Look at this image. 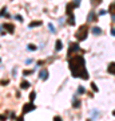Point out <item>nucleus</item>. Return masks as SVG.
Segmentation results:
<instances>
[{"label": "nucleus", "mask_w": 115, "mask_h": 121, "mask_svg": "<svg viewBox=\"0 0 115 121\" xmlns=\"http://www.w3.org/2000/svg\"><path fill=\"white\" fill-rule=\"evenodd\" d=\"M27 48H28V50H31V51H35V50H36V46H34V44H28V46H27Z\"/></svg>", "instance_id": "20"}, {"label": "nucleus", "mask_w": 115, "mask_h": 121, "mask_svg": "<svg viewBox=\"0 0 115 121\" xmlns=\"http://www.w3.org/2000/svg\"><path fill=\"white\" fill-rule=\"evenodd\" d=\"M30 86H31V83L28 82V81H26V79H24V81H21V82H20V87L23 89V90H26V89H28Z\"/></svg>", "instance_id": "10"}, {"label": "nucleus", "mask_w": 115, "mask_h": 121, "mask_svg": "<svg viewBox=\"0 0 115 121\" xmlns=\"http://www.w3.org/2000/svg\"><path fill=\"white\" fill-rule=\"evenodd\" d=\"M108 12L112 15V16H115V1H112L110 4V8H108Z\"/></svg>", "instance_id": "13"}, {"label": "nucleus", "mask_w": 115, "mask_h": 121, "mask_svg": "<svg viewBox=\"0 0 115 121\" xmlns=\"http://www.w3.org/2000/svg\"><path fill=\"white\" fill-rule=\"evenodd\" d=\"M39 26H42V20H35V22L28 24V28H35V27H39Z\"/></svg>", "instance_id": "9"}, {"label": "nucleus", "mask_w": 115, "mask_h": 121, "mask_svg": "<svg viewBox=\"0 0 115 121\" xmlns=\"http://www.w3.org/2000/svg\"><path fill=\"white\" fill-rule=\"evenodd\" d=\"M31 62H32V59H27V60H26V63H27V65H30Z\"/></svg>", "instance_id": "29"}, {"label": "nucleus", "mask_w": 115, "mask_h": 121, "mask_svg": "<svg viewBox=\"0 0 115 121\" xmlns=\"http://www.w3.org/2000/svg\"><path fill=\"white\" fill-rule=\"evenodd\" d=\"M5 11H7V7H3V8H1V11H0V17L5 15Z\"/></svg>", "instance_id": "22"}, {"label": "nucleus", "mask_w": 115, "mask_h": 121, "mask_svg": "<svg viewBox=\"0 0 115 121\" xmlns=\"http://www.w3.org/2000/svg\"><path fill=\"white\" fill-rule=\"evenodd\" d=\"M106 13H107L106 9H100V11L98 12V15H99V16H103V15H106Z\"/></svg>", "instance_id": "23"}, {"label": "nucleus", "mask_w": 115, "mask_h": 121, "mask_svg": "<svg viewBox=\"0 0 115 121\" xmlns=\"http://www.w3.org/2000/svg\"><path fill=\"white\" fill-rule=\"evenodd\" d=\"M75 51H78V52H84V51L80 48V46L76 43V42H72V43H70V48H68V56L74 55V54H75Z\"/></svg>", "instance_id": "3"}, {"label": "nucleus", "mask_w": 115, "mask_h": 121, "mask_svg": "<svg viewBox=\"0 0 115 121\" xmlns=\"http://www.w3.org/2000/svg\"><path fill=\"white\" fill-rule=\"evenodd\" d=\"M80 105H82L80 99H79V98H76V97H75V98H74V101H72V106H74V108H79Z\"/></svg>", "instance_id": "12"}, {"label": "nucleus", "mask_w": 115, "mask_h": 121, "mask_svg": "<svg viewBox=\"0 0 115 121\" xmlns=\"http://www.w3.org/2000/svg\"><path fill=\"white\" fill-rule=\"evenodd\" d=\"M87 34H88V24H83L78 28V31L75 32V38L82 42V40H86L87 39Z\"/></svg>", "instance_id": "2"}, {"label": "nucleus", "mask_w": 115, "mask_h": 121, "mask_svg": "<svg viewBox=\"0 0 115 121\" xmlns=\"http://www.w3.org/2000/svg\"><path fill=\"white\" fill-rule=\"evenodd\" d=\"M107 73L108 74H115V62H111L108 67H107Z\"/></svg>", "instance_id": "8"}, {"label": "nucleus", "mask_w": 115, "mask_h": 121, "mask_svg": "<svg viewBox=\"0 0 115 121\" xmlns=\"http://www.w3.org/2000/svg\"><path fill=\"white\" fill-rule=\"evenodd\" d=\"M35 98H36V93L35 91H31L30 93V102H34Z\"/></svg>", "instance_id": "17"}, {"label": "nucleus", "mask_w": 115, "mask_h": 121, "mask_svg": "<svg viewBox=\"0 0 115 121\" xmlns=\"http://www.w3.org/2000/svg\"><path fill=\"white\" fill-rule=\"evenodd\" d=\"M102 1L103 0H91V5H92V7H98Z\"/></svg>", "instance_id": "16"}, {"label": "nucleus", "mask_w": 115, "mask_h": 121, "mask_svg": "<svg viewBox=\"0 0 115 121\" xmlns=\"http://www.w3.org/2000/svg\"><path fill=\"white\" fill-rule=\"evenodd\" d=\"M112 116H115V110H114V112H112Z\"/></svg>", "instance_id": "30"}, {"label": "nucleus", "mask_w": 115, "mask_h": 121, "mask_svg": "<svg viewBox=\"0 0 115 121\" xmlns=\"http://www.w3.org/2000/svg\"><path fill=\"white\" fill-rule=\"evenodd\" d=\"M54 120H55V121H60V120H62V118H60L59 116H55V117H54Z\"/></svg>", "instance_id": "28"}, {"label": "nucleus", "mask_w": 115, "mask_h": 121, "mask_svg": "<svg viewBox=\"0 0 115 121\" xmlns=\"http://www.w3.org/2000/svg\"><path fill=\"white\" fill-rule=\"evenodd\" d=\"M15 17H16L17 20H20V22H21V20H23V17H21L20 15H16V16H15Z\"/></svg>", "instance_id": "26"}, {"label": "nucleus", "mask_w": 115, "mask_h": 121, "mask_svg": "<svg viewBox=\"0 0 115 121\" xmlns=\"http://www.w3.org/2000/svg\"><path fill=\"white\" fill-rule=\"evenodd\" d=\"M72 4L75 5V8H78V7L80 5V0H74V1H72Z\"/></svg>", "instance_id": "21"}, {"label": "nucleus", "mask_w": 115, "mask_h": 121, "mask_svg": "<svg viewBox=\"0 0 115 121\" xmlns=\"http://www.w3.org/2000/svg\"><path fill=\"white\" fill-rule=\"evenodd\" d=\"M91 87L94 89V91H99V89H98V87H96V85H95L94 82H91Z\"/></svg>", "instance_id": "25"}, {"label": "nucleus", "mask_w": 115, "mask_h": 121, "mask_svg": "<svg viewBox=\"0 0 115 121\" xmlns=\"http://www.w3.org/2000/svg\"><path fill=\"white\" fill-rule=\"evenodd\" d=\"M62 48H63V43H62V40H59V39H58V40H56V46H55V50H56V51H60Z\"/></svg>", "instance_id": "15"}, {"label": "nucleus", "mask_w": 115, "mask_h": 121, "mask_svg": "<svg viewBox=\"0 0 115 121\" xmlns=\"http://www.w3.org/2000/svg\"><path fill=\"white\" fill-rule=\"evenodd\" d=\"M96 19H98V16L95 15V12H90L88 17H87V20H88V23L91 22V20H94V22H96Z\"/></svg>", "instance_id": "11"}, {"label": "nucleus", "mask_w": 115, "mask_h": 121, "mask_svg": "<svg viewBox=\"0 0 115 121\" xmlns=\"http://www.w3.org/2000/svg\"><path fill=\"white\" fill-rule=\"evenodd\" d=\"M68 66L74 78L88 79V71L86 69V60L83 55H71L68 59Z\"/></svg>", "instance_id": "1"}, {"label": "nucleus", "mask_w": 115, "mask_h": 121, "mask_svg": "<svg viewBox=\"0 0 115 121\" xmlns=\"http://www.w3.org/2000/svg\"><path fill=\"white\" fill-rule=\"evenodd\" d=\"M36 109V106L34 105V102H30V104H26L24 106H23V112H21V116H20V120H23V117L26 116L27 113L32 112V110H35Z\"/></svg>", "instance_id": "4"}, {"label": "nucleus", "mask_w": 115, "mask_h": 121, "mask_svg": "<svg viewBox=\"0 0 115 121\" xmlns=\"http://www.w3.org/2000/svg\"><path fill=\"white\" fill-rule=\"evenodd\" d=\"M92 34L94 35H100L102 34V28H100V27H92Z\"/></svg>", "instance_id": "14"}, {"label": "nucleus", "mask_w": 115, "mask_h": 121, "mask_svg": "<svg viewBox=\"0 0 115 121\" xmlns=\"http://www.w3.org/2000/svg\"><path fill=\"white\" fill-rule=\"evenodd\" d=\"M3 27L8 31V34H13V32H15V26H13V24H11V23H4V24H3Z\"/></svg>", "instance_id": "6"}, {"label": "nucleus", "mask_w": 115, "mask_h": 121, "mask_svg": "<svg viewBox=\"0 0 115 121\" xmlns=\"http://www.w3.org/2000/svg\"><path fill=\"white\" fill-rule=\"evenodd\" d=\"M39 78H40L42 81H46V79L48 78V70L47 69L40 70V71H39Z\"/></svg>", "instance_id": "5"}, {"label": "nucleus", "mask_w": 115, "mask_h": 121, "mask_svg": "<svg viewBox=\"0 0 115 121\" xmlns=\"http://www.w3.org/2000/svg\"><path fill=\"white\" fill-rule=\"evenodd\" d=\"M48 28H50V31H51L52 34L55 32V27H54V24H52V23H48Z\"/></svg>", "instance_id": "19"}, {"label": "nucleus", "mask_w": 115, "mask_h": 121, "mask_svg": "<svg viewBox=\"0 0 115 121\" xmlns=\"http://www.w3.org/2000/svg\"><path fill=\"white\" fill-rule=\"evenodd\" d=\"M30 74H32V70H24L23 71V75H30Z\"/></svg>", "instance_id": "24"}, {"label": "nucleus", "mask_w": 115, "mask_h": 121, "mask_svg": "<svg viewBox=\"0 0 115 121\" xmlns=\"http://www.w3.org/2000/svg\"><path fill=\"white\" fill-rule=\"evenodd\" d=\"M111 35H112V36H115V28H114V27L111 28Z\"/></svg>", "instance_id": "27"}, {"label": "nucleus", "mask_w": 115, "mask_h": 121, "mask_svg": "<svg viewBox=\"0 0 115 121\" xmlns=\"http://www.w3.org/2000/svg\"><path fill=\"white\" fill-rule=\"evenodd\" d=\"M78 93H79V94H84L86 93V89L83 86H79V89H78Z\"/></svg>", "instance_id": "18"}, {"label": "nucleus", "mask_w": 115, "mask_h": 121, "mask_svg": "<svg viewBox=\"0 0 115 121\" xmlns=\"http://www.w3.org/2000/svg\"><path fill=\"white\" fill-rule=\"evenodd\" d=\"M74 8H75V5H74L72 3H68V4H67V8H66V13H67L68 16H70V15H72Z\"/></svg>", "instance_id": "7"}]
</instances>
